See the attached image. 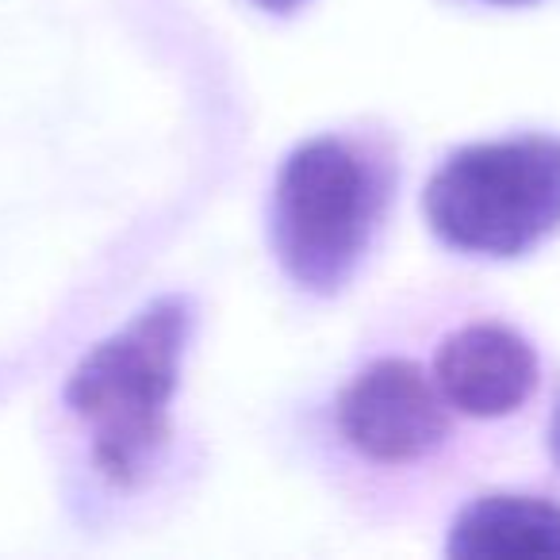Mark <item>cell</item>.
Segmentation results:
<instances>
[{
  "label": "cell",
  "mask_w": 560,
  "mask_h": 560,
  "mask_svg": "<svg viewBox=\"0 0 560 560\" xmlns=\"http://www.w3.org/2000/svg\"><path fill=\"white\" fill-rule=\"evenodd\" d=\"M549 453L560 465V399H557V407H552V419H549Z\"/></svg>",
  "instance_id": "cell-8"
},
{
  "label": "cell",
  "mask_w": 560,
  "mask_h": 560,
  "mask_svg": "<svg viewBox=\"0 0 560 560\" xmlns=\"http://www.w3.org/2000/svg\"><path fill=\"white\" fill-rule=\"evenodd\" d=\"M249 4H254V9H261L265 16H296V12H304L307 4H312V0H249Z\"/></svg>",
  "instance_id": "cell-7"
},
{
  "label": "cell",
  "mask_w": 560,
  "mask_h": 560,
  "mask_svg": "<svg viewBox=\"0 0 560 560\" xmlns=\"http://www.w3.org/2000/svg\"><path fill=\"white\" fill-rule=\"evenodd\" d=\"M453 407L434 369L373 350L346 369L323 411V453L346 495H384L392 476L427 468L453 438Z\"/></svg>",
  "instance_id": "cell-4"
},
{
  "label": "cell",
  "mask_w": 560,
  "mask_h": 560,
  "mask_svg": "<svg viewBox=\"0 0 560 560\" xmlns=\"http://www.w3.org/2000/svg\"><path fill=\"white\" fill-rule=\"evenodd\" d=\"M188 296H162L70 369L58 411L85 503L147 499L180 450L177 392L192 342Z\"/></svg>",
  "instance_id": "cell-1"
},
{
  "label": "cell",
  "mask_w": 560,
  "mask_h": 560,
  "mask_svg": "<svg viewBox=\"0 0 560 560\" xmlns=\"http://www.w3.org/2000/svg\"><path fill=\"white\" fill-rule=\"evenodd\" d=\"M488 4H499V9H522V4H534V0H488Z\"/></svg>",
  "instance_id": "cell-9"
},
{
  "label": "cell",
  "mask_w": 560,
  "mask_h": 560,
  "mask_svg": "<svg viewBox=\"0 0 560 560\" xmlns=\"http://www.w3.org/2000/svg\"><path fill=\"white\" fill-rule=\"evenodd\" d=\"M445 552L465 560H560V503L518 491L480 495L457 511Z\"/></svg>",
  "instance_id": "cell-6"
},
{
  "label": "cell",
  "mask_w": 560,
  "mask_h": 560,
  "mask_svg": "<svg viewBox=\"0 0 560 560\" xmlns=\"http://www.w3.org/2000/svg\"><path fill=\"white\" fill-rule=\"evenodd\" d=\"M430 369L453 411L476 422L522 411L537 388L534 346L495 319H472L450 330L434 346Z\"/></svg>",
  "instance_id": "cell-5"
},
{
  "label": "cell",
  "mask_w": 560,
  "mask_h": 560,
  "mask_svg": "<svg viewBox=\"0 0 560 560\" xmlns=\"http://www.w3.org/2000/svg\"><path fill=\"white\" fill-rule=\"evenodd\" d=\"M422 215L457 254H529L560 231V139L514 135L453 150L422 188Z\"/></svg>",
  "instance_id": "cell-3"
},
{
  "label": "cell",
  "mask_w": 560,
  "mask_h": 560,
  "mask_svg": "<svg viewBox=\"0 0 560 560\" xmlns=\"http://www.w3.org/2000/svg\"><path fill=\"white\" fill-rule=\"evenodd\" d=\"M396 196V158L373 131H323L272 177L265 234L292 289L335 300L361 277Z\"/></svg>",
  "instance_id": "cell-2"
}]
</instances>
